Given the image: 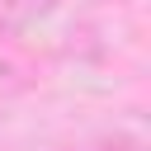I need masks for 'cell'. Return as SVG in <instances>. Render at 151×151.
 Returning a JSON list of instances; mask_svg holds the SVG:
<instances>
[{
    "label": "cell",
    "mask_w": 151,
    "mask_h": 151,
    "mask_svg": "<svg viewBox=\"0 0 151 151\" xmlns=\"http://www.w3.org/2000/svg\"><path fill=\"white\" fill-rule=\"evenodd\" d=\"M61 0H0V33H24L42 24Z\"/></svg>",
    "instance_id": "6da1fadb"
},
{
    "label": "cell",
    "mask_w": 151,
    "mask_h": 151,
    "mask_svg": "<svg viewBox=\"0 0 151 151\" xmlns=\"http://www.w3.org/2000/svg\"><path fill=\"white\" fill-rule=\"evenodd\" d=\"M33 85V71L9 52V47H0V99H14V94H24Z\"/></svg>",
    "instance_id": "7a4b0ae2"
}]
</instances>
